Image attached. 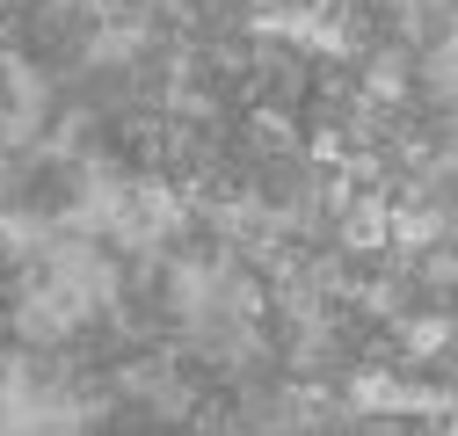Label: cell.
Wrapping results in <instances>:
<instances>
[{
    "mask_svg": "<svg viewBox=\"0 0 458 436\" xmlns=\"http://www.w3.org/2000/svg\"><path fill=\"white\" fill-rule=\"evenodd\" d=\"M342 240H350L357 255L364 247H386L393 240V204L386 197H350V204H342Z\"/></svg>",
    "mask_w": 458,
    "mask_h": 436,
    "instance_id": "1",
    "label": "cell"
},
{
    "mask_svg": "<svg viewBox=\"0 0 458 436\" xmlns=\"http://www.w3.org/2000/svg\"><path fill=\"white\" fill-rule=\"evenodd\" d=\"M437 233H444V218H437V211H400V204H393V240H408V247H429Z\"/></svg>",
    "mask_w": 458,
    "mask_h": 436,
    "instance_id": "2",
    "label": "cell"
},
{
    "mask_svg": "<svg viewBox=\"0 0 458 436\" xmlns=\"http://www.w3.org/2000/svg\"><path fill=\"white\" fill-rule=\"evenodd\" d=\"M444 342H451V320H437V313L408 320V356H437Z\"/></svg>",
    "mask_w": 458,
    "mask_h": 436,
    "instance_id": "3",
    "label": "cell"
},
{
    "mask_svg": "<svg viewBox=\"0 0 458 436\" xmlns=\"http://www.w3.org/2000/svg\"><path fill=\"white\" fill-rule=\"evenodd\" d=\"M313 160L320 168H342V160H350V138L342 131H313Z\"/></svg>",
    "mask_w": 458,
    "mask_h": 436,
    "instance_id": "4",
    "label": "cell"
}]
</instances>
